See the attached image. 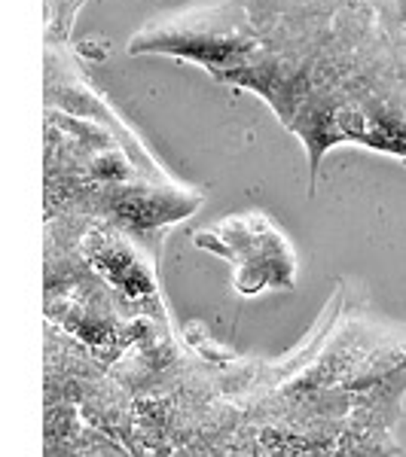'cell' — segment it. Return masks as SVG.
Instances as JSON below:
<instances>
[{
    "instance_id": "cell-1",
    "label": "cell",
    "mask_w": 406,
    "mask_h": 457,
    "mask_svg": "<svg viewBox=\"0 0 406 457\" xmlns=\"http://www.w3.org/2000/svg\"><path fill=\"white\" fill-rule=\"evenodd\" d=\"M406 323L343 281L282 357H245L172 314L107 357L64 338L49 457H394Z\"/></svg>"
},
{
    "instance_id": "cell-2",
    "label": "cell",
    "mask_w": 406,
    "mask_h": 457,
    "mask_svg": "<svg viewBox=\"0 0 406 457\" xmlns=\"http://www.w3.org/2000/svg\"><path fill=\"white\" fill-rule=\"evenodd\" d=\"M196 247L230 265L233 290L245 299L297 287L300 260L291 238L263 211H241L196 232Z\"/></svg>"
}]
</instances>
